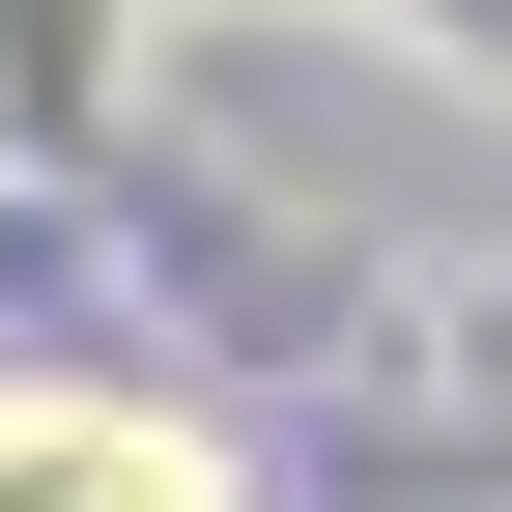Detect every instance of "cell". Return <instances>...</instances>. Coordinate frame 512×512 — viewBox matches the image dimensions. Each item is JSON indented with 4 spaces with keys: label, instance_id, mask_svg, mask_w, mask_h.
<instances>
[{
    "label": "cell",
    "instance_id": "6da1fadb",
    "mask_svg": "<svg viewBox=\"0 0 512 512\" xmlns=\"http://www.w3.org/2000/svg\"><path fill=\"white\" fill-rule=\"evenodd\" d=\"M0 512H171V484L114 456V427H0Z\"/></svg>",
    "mask_w": 512,
    "mask_h": 512
}]
</instances>
